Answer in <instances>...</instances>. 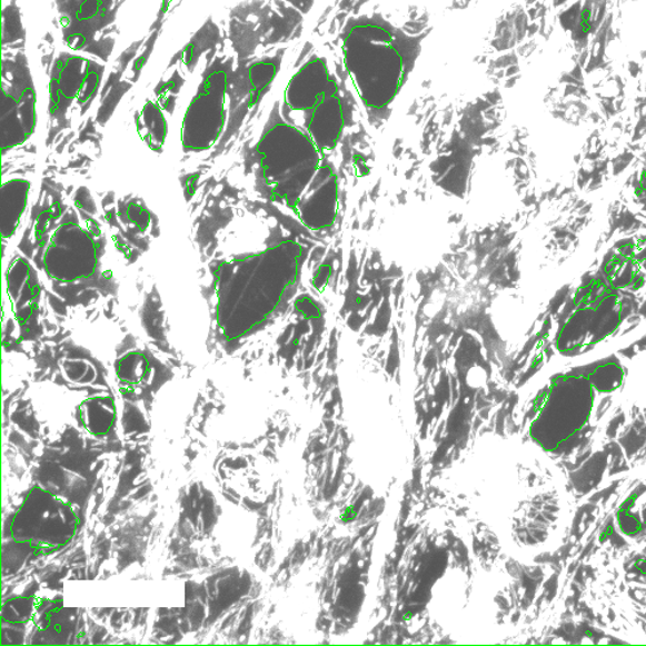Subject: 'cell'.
Instances as JSON below:
<instances>
[{
  "label": "cell",
  "instance_id": "12",
  "mask_svg": "<svg viewBox=\"0 0 646 646\" xmlns=\"http://www.w3.org/2000/svg\"><path fill=\"white\" fill-rule=\"evenodd\" d=\"M79 417L92 435H106L116 420V405L109 397H95L81 405Z\"/></svg>",
  "mask_w": 646,
  "mask_h": 646
},
{
  "label": "cell",
  "instance_id": "1",
  "mask_svg": "<svg viewBox=\"0 0 646 646\" xmlns=\"http://www.w3.org/2000/svg\"><path fill=\"white\" fill-rule=\"evenodd\" d=\"M267 186L305 225L324 229L337 217V175L326 166L322 151L309 135L290 125H277L260 143Z\"/></svg>",
  "mask_w": 646,
  "mask_h": 646
},
{
  "label": "cell",
  "instance_id": "16",
  "mask_svg": "<svg viewBox=\"0 0 646 646\" xmlns=\"http://www.w3.org/2000/svg\"><path fill=\"white\" fill-rule=\"evenodd\" d=\"M565 2H568V0H556V6H560Z\"/></svg>",
  "mask_w": 646,
  "mask_h": 646
},
{
  "label": "cell",
  "instance_id": "14",
  "mask_svg": "<svg viewBox=\"0 0 646 646\" xmlns=\"http://www.w3.org/2000/svg\"><path fill=\"white\" fill-rule=\"evenodd\" d=\"M150 366L146 356L133 352L118 364L117 375L123 388L135 389L148 380Z\"/></svg>",
  "mask_w": 646,
  "mask_h": 646
},
{
  "label": "cell",
  "instance_id": "15",
  "mask_svg": "<svg viewBox=\"0 0 646 646\" xmlns=\"http://www.w3.org/2000/svg\"><path fill=\"white\" fill-rule=\"evenodd\" d=\"M588 379L597 392L610 394L620 387L624 371L616 364L604 365Z\"/></svg>",
  "mask_w": 646,
  "mask_h": 646
},
{
  "label": "cell",
  "instance_id": "9",
  "mask_svg": "<svg viewBox=\"0 0 646 646\" xmlns=\"http://www.w3.org/2000/svg\"><path fill=\"white\" fill-rule=\"evenodd\" d=\"M302 126L307 127L309 138L322 153L337 147L342 130V109L338 90L327 96Z\"/></svg>",
  "mask_w": 646,
  "mask_h": 646
},
{
  "label": "cell",
  "instance_id": "7",
  "mask_svg": "<svg viewBox=\"0 0 646 646\" xmlns=\"http://www.w3.org/2000/svg\"><path fill=\"white\" fill-rule=\"evenodd\" d=\"M46 270L59 281H77L90 277L96 265V249L89 231L78 226H63L44 254Z\"/></svg>",
  "mask_w": 646,
  "mask_h": 646
},
{
  "label": "cell",
  "instance_id": "3",
  "mask_svg": "<svg viewBox=\"0 0 646 646\" xmlns=\"http://www.w3.org/2000/svg\"><path fill=\"white\" fill-rule=\"evenodd\" d=\"M78 517L68 501L37 488L16 514L12 536L39 555H48L66 547L76 536Z\"/></svg>",
  "mask_w": 646,
  "mask_h": 646
},
{
  "label": "cell",
  "instance_id": "4",
  "mask_svg": "<svg viewBox=\"0 0 646 646\" xmlns=\"http://www.w3.org/2000/svg\"><path fill=\"white\" fill-rule=\"evenodd\" d=\"M622 322L617 294L605 287H589L576 310L565 322L557 347L561 352H579L616 331Z\"/></svg>",
  "mask_w": 646,
  "mask_h": 646
},
{
  "label": "cell",
  "instance_id": "2",
  "mask_svg": "<svg viewBox=\"0 0 646 646\" xmlns=\"http://www.w3.org/2000/svg\"><path fill=\"white\" fill-rule=\"evenodd\" d=\"M409 42L377 21H362L348 31L346 67L366 107L382 109L392 102L406 78Z\"/></svg>",
  "mask_w": 646,
  "mask_h": 646
},
{
  "label": "cell",
  "instance_id": "6",
  "mask_svg": "<svg viewBox=\"0 0 646 646\" xmlns=\"http://www.w3.org/2000/svg\"><path fill=\"white\" fill-rule=\"evenodd\" d=\"M226 76L218 71L203 85L187 111L182 126V143L186 150L210 149L220 138L226 122L227 93Z\"/></svg>",
  "mask_w": 646,
  "mask_h": 646
},
{
  "label": "cell",
  "instance_id": "11",
  "mask_svg": "<svg viewBox=\"0 0 646 646\" xmlns=\"http://www.w3.org/2000/svg\"><path fill=\"white\" fill-rule=\"evenodd\" d=\"M30 182L16 179L2 187V236L11 238L27 210Z\"/></svg>",
  "mask_w": 646,
  "mask_h": 646
},
{
  "label": "cell",
  "instance_id": "13",
  "mask_svg": "<svg viewBox=\"0 0 646 646\" xmlns=\"http://www.w3.org/2000/svg\"><path fill=\"white\" fill-rule=\"evenodd\" d=\"M139 132L143 141L148 143V147L155 151H162L166 135L167 125L162 111L153 102H148L143 107L141 115L138 119Z\"/></svg>",
  "mask_w": 646,
  "mask_h": 646
},
{
  "label": "cell",
  "instance_id": "8",
  "mask_svg": "<svg viewBox=\"0 0 646 646\" xmlns=\"http://www.w3.org/2000/svg\"><path fill=\"white\" fill-rule=\"evenodd\" d=\"M337 90L325 61L314 59L291 79L286 91V103L305 125L307 118L327 96Z\"/></svg>",
  "mask_w": 646,
  "mask_h": 646
},
{
  "label": "cell",
  "instance_id": "5",
  "mask_svg": "<svg viewBox=\"0 0 646 646\" xmlns=\"http://www.w3.org/2000/svg\"><path fill=\"white\" fill-rule=\"evenodd\" d=\"M594 392L587 378L568 377L555 382L540 419L547 448H556L585 427L592 416Z\"/></svg>",
  "mask_w": 646,
  "mask_h": 646
},
{
  "label": "cell",
  "instance_id": "10",
  "mask_svg": "<svg viewBox=\"0 0 646 646\" xmlns=\"http://www.w3.org/2000/svg\"><path fill=\"white\" fill-rule=\"evenodd\" d=\"M606 0H580L560 16L565 30L570 31L574 42L586 44L589 37L602 26Z\"/></svg>",
  "mask_w": 646,
  "mask_h": 646
}]
</instances>
